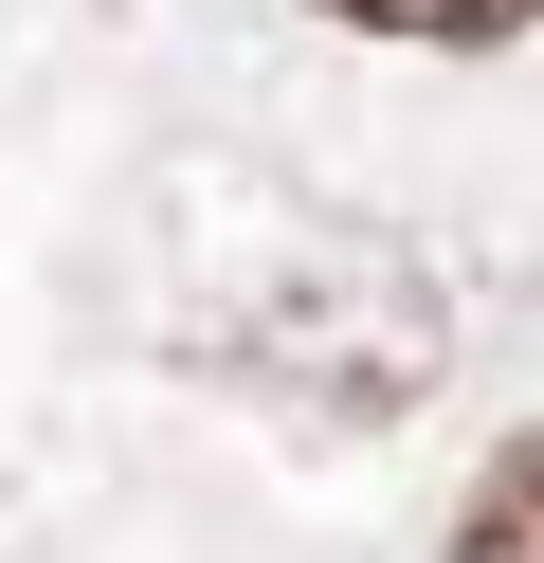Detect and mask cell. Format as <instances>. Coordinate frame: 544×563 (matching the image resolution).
Instances as JSON below:
<instances>
[{
    "instance_id": "cell-1",
    "label": "cell",
    "mask_w": 544,
    "mask_h": 563,
    "mask_svg": "<svg viewBox=\"0 0 544 563\" xmlns=\"http://www.w3.org/2000/svg\"><path fill=\"white\" fill-rule=\"evenodd\" d=\"M454 563H544V437H508L454 509Z\"/></svg>"
},
{
    "instance_id": "cell-2",
    "label": "cell",
    "mask_w": 544,
    "mask_h": 563,
    "mask_svg": "<svg viewBox=\"0 0 544 563\" xmlns=\"http://www.w3.org/2000/svg\"><path fill=\"white\" fill-rule=\"evenodd\" d=\"M326 19H363V37H526L544 0H326Z\"/></svg>"
}]
</instances>
